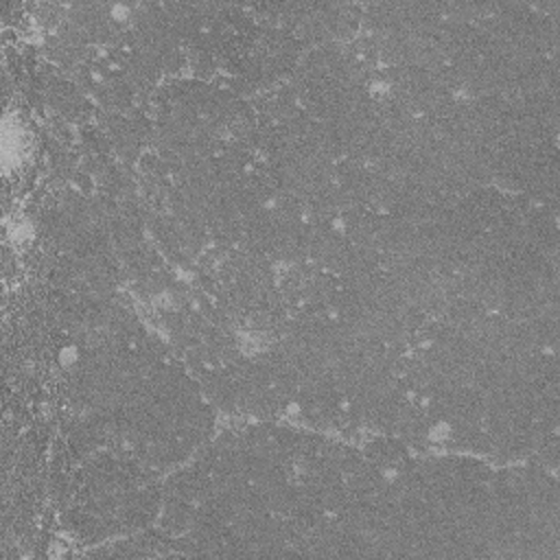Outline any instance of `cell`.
<instances>
[{
    "label": "cell",
    "mask_w": 560,
    "mask_h": 560,
    "mask_svg": "<svg viewBox=\"0 0 560 560\" xmlns=\"http://www.w3.org/2000/svg\"><path fill=\"white\" fill-rule=\"evenodd\" d=\"M72 392L149 466L184 464L212 438L214 405L201 383L140 343L92 348L72 370Z\"/></svg>",
    "instance_id": "obj_1"
},
{
    "label": "cell",
    "mask_w": 560,
    "mask_h": 560,
    "mask_svg": "<svg viewBox=\"0 0 560 560\" xmlns=\"http://www.w3.org/2000/svg\"><path fill=\"white\" fill-rule=\"evenodd\" d=\"M492 470L479 455H411L365 518L370 558H490Z\"/></svg>",
    "instance_id": "obj_2"
},
{
    "label": "cell",
    "mask_w": 560,
    "mask_h": 560,
    "mask_svg": "<svg viewBox=\"0 0 560 560\" xmlns=\"http://www.w3.org/2000/svg\"><path fill=\"white\" fill-rule=\"evenodd\" d=\"M455 116L488 186L558 210V90L521 96H459Z\"/></svg>",
    "instance_id": "obj_3"
},
{
    "label": "cell",
    "mask_w": 560,
    "mask_h": 560,
    "mask_svg": "<svg viewBox=\"0 0 560 560\" xmlns=\"http://www.w3.org/2000/svg\"><path fill=\"white\" fill-rule=\"evenodd\" d=\"M155 122L162 151L175 166L234 151L256 153V109L225 83L179 79L164 85Z\"/></svg>",
    "instance_id": "obj_4"
},
{
    "label": "cell",
    "mask_w": 560,
    "mask_h": 560,
    "mask_svg": "<svg viewBox=\"0 0 560 560\" xmlns=\"http://www.w3.org/2000/svg\"><path fill=\"white\" fill-rule=\"evenodd\" d=\"M490 558L560 560V488L556 472L532 462L492 470Z\"/></svg>",
    "instance_id": "obj_5"
},
{
    "label": "cell",
    "mask_w": 560,
    "mask_h": 560,
    "mask_svg": "<svg viewBox=\"0 0 560 560\" xmlns=\"http://www.w3.org/2000/svg\"><path fill=\"white\" fill-rule=\"evenodd\" d=\"M256 153L276 184L311 221L341 214L335 182L339 158L308 114L295 109L278 120H258Z\"/></svg>",
    "instance_id": "obj_6"
},
{
    "label": "cell",
    "mask_w": 560,
    "mask_h": 560,
    "mask_svg": "<svg viewBox=\"0 0 560 560\" xmlns=\"http://www.w3.org/2000/svg\"><path fill=\"white\" fill-rule=\"evenodd\" d=\"M322 313L396 350H409L429 322L383 267L343 280L330 278Z\"/></svg>",
    "instance_id": "obj_7"
},
{
    "label": "cell",
    "mask_w": 560,
    "mask_h": 560,
    "mask_svg": "<svg viewBox=\"0 0 560 560\" xmlns=\"http://www.w3.org/2000/svg\"><path fill=\"white\" fill-rule=\"evenodd\" d=\"M199 383L214 407L254 420H276L295 405V378L278 343L208 368Z\"/></svg>",
    "instance_id": "obj_8"
},
{
    "label": "cell",
    "mask_w": 560,
    "mask_h": 560,
    "mask_svg": "<svg viewBox=\"0 0 560 560\" xmlns=\"http://www.w3.org/2000/svg\"><path fill=\"white\" fill-rule=\"evenodd\" d=\"M256 18L291 33L306 48L350 42L361 31V4L348 2H262L245 4Z\"/></svg>",
    "instance_id": "obj_9"
}]
</instances>
